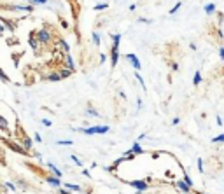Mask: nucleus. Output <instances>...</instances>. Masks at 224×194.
I'll list each match as a JSON object with an SVG mask.
<instances>
[{"mask_svg":"<svg viewBox=\"0 0 224 194\" xmlns=\"http://www.w3.org/2000/svg\"><path fill=\"white\" fill-rule=\"evenodd\" d=\"M79 131L84 135H105L110 131V128L109 126H89V128H81Z\"/></svg>","mask_w":224,"mask_h":194,"instance_id":"obj_1","label":"nucleus"},{"mask_svg":"<svg viewBox=\"0 0 224 194\" xmlns=\"http://www.w3.org/2000/svg\"><path fill=\"white\" fill-rule=\"evenodd\" d=\"M128 184H130L131 187H135L138 194L142 193V191H145V189L149 187V182H147V179H145V180H130Z\"/></svg>","mask_w":224,"mask_h":194,"instance_id":"obj_2","label":"nucleus"},{"mask_svg":"<svg viewBox=\"0 0 224 194\" xmlns=\"http://www.w3.org/2000/svg\"><path fill=\"white\" fill-rule=\"evenodd\" d=\"M37 40H39L40 44H47V42L51 40V33H49V30H46V28L39 30V33H37Z\"/></svg>","mask_w":224,"mask_h":194,"instance_id":"obj_3","label":"nucleus"},{"mask_svg":"<svg viewBox=\"0 0 224 194\" xmlns=\"http://www.w3.org/2000/svg\"><path fill=\"white\" fill-rule=\"evenodd\" d=\"M124 58H126V60H128V61L133 65V68H135L137 72L142 68V65H140V61H138V58H137L135 54H131V53H130V54H124Z\"/></svg>","mask_w":224,"mask_h":194,"instance_id":"obj_4","label":"nucleus"},{"mask_svg":"<svg viewBox=\"0 0 224 194\" xmlns=\"http://www.w3.org/2000/svg\"><path fill=\"white\" fill-rule=\"evenodd\" d=\"M119 49H116V47H112V51H110V63H112V68L117 65V60H119Z\"/></svg>","mask_w":224,"mask_h":194,"instance_id":"obj_5","label":"nucleus"},{"mask_svg":"<svg viewBox=\"0 0 224 194\" xmlns=\"http://www.w3.org/2000/svg\"><path fill=\"white\" fill-rule=\"evenodd\" d=\"M177 187H179V189H180L184 194H189V193H191V187H189V186H187L184 180H177Z\"/></svg>","mask_w":224,"mask_h":194,"instance_id":"obj_6","label":"nucleus"},{"mask_svg":"<svg viewBox=\"0 0 224 194\" xmlns=\"http://www.w3.org/2000/svg\"><path fill=\"white\" fill-rule=\"evenodd\" d=\"M130 151H131V154H133V156H138V154H142V152H144V149L140 147V144H138V142H135V144L131 145V149H130Z\"/></svg>","mask_w":224,"mask_h":194,"instance_id":"obj_7","label":"nucleus"},{"mask_svg":"<svg viewBox=\"0 0 224 194\" xmlns=\"http://www.w3.org/2000/svg\"><path fill=\"white\" fill-rule=\"evenodd\" d=\"M46 180H47V184H49V186H53V187H60V186H61L60 179H58V177H54V175H53V177H47Z\"/></svg>","mask_w":224,"mask_h":194,"instance_id":"obj_8","label":"nucleus"},{"mask_svg":"<svg viewBox=\"0 0 224 194\" xmlns=\"http://www.w3.org/2000/svg\"><path fill=\"white\" fill-rule=\"evenodd\" d=\"M110 37H112V47L119 49V42H121V33H114V35H110Z\"/></svg>","mask_w":224,"mask_h":194,"instance_id":"obj_9","label":"nucleus"},{"mask_svg":"<svg viewBox=\"0 0 224 194\" xmlns=\"http://www.w3.org/2000/svg\"><path fill=\"white\" fill-rule=\"evenodd\" d=\"M200 82H202V72H200V70H196V72H195V75H193V84H195V86H198Z\"/></svg>","mask_w":224,"mask_h":194,"instance_id":"obj_10","label":"nucleus"},{"mask_svg":"<svg viewBox=\"0 0 224 194\" xmlns=\"http://www.w3.org/2000/svg\"><path fill=\"white\" fill-rule=\"evenodd\" d=\"M47 168H49V170H51V172L54 173V177H58V179L61 177V172H60V170H58V168H56V166H54L53 163H47Z\"/></svg>","mask_w":224,"mask_h":194,"instance_id":"obj_11","label":"nucleus"},{"mask_svg":"<svg viewBox=\"0 0 224 194\" xmlns=\"http://www.w3.org/2000/svg\"><path fill=\"white\" fill-rule=\"evenodd\" d=\"M23 149L25 151H30L32 149V140L28 137H23Z\"/></svg>","mask_w":224,"mask_h":194,"instance_id":"obj_12","label":"nucleus"},{"mask_svg":"<svg viewBox=\"0 0 224 194\" xmlns=\"http://www.w3.org/2000/svg\"><path fill=\"white\" fill-rule=\"evenodd\" d=\"M203 9H205L207 14H214V12H216V4H207Z\"/></svg>","mask_w":224,"mask_h":194,"instance_id":"obj_13","label":"nucleus"},{"mask_svg":"<svg viewBox=\"0 0 224 194\" xmlns=\"http://www.w3.org/2000/svg\"><path fill=\"white\" fill-rule=\"evenodd\" d=\"M65 189H67V191H77V193L81 191V187H79L77 184H65Z\"/></svg>","mask_w":224,"mask_h":194,"instance_id":"obj_14","label":"nucleus"},{"mask_svg":"<svg viewBox=\"0 0 224 194\" xmlns=\"http://www.w3.org/2000/svg\"><path fill=\"white\" fill-rule=\"evenodd\" d=\"M67 65H68V70H70V72L75 68V67H74V60H72V56H70V54H67Z\"/></svg>","mask_w":224,"mask_h":194,"instance_id":"obj_15","label":"nucleus"},{"mask_svg":"<svg viewBox=\"0 0 224 194\" xmlns=\"http://www.w3.org/2000/svg\"><path fill=\"white\" fill-rule=\"evenodd\" d=\"M182 180H184V182H186V184H187L189 187H193V179H191V177H189V175H187L186 172H184V177H182Z\"/></svg>","mask_w":224,"mask_h":194,"instance_id":"obj_16","label":"nucleus"},{"mask_svg":"<svg viewBox=\"0 0 224 194\" xmlns=\"http://www.w3.org/2000/svg\"><path fill=\"white\" fill-rule=\"evenodd\" d=\"M223 142H224V133L217 135L216 138H212V144H223Z\"/></svg>","mask_w":224,"mask_h":194,"instance_id":"obj_17","label":"nucleus"},{"mask_svg":"<svg viewBox=\"0 0 224 194\" xmlns=\"http://www.w3.org/2000/svg\"><path fill=\"white\" fill-rule=\"evenodd\" d=\"M47 79H49L51 82H58V81H60V74H49Z\"/></svg>","mask_w":224,"mask_h":194,"instance_id":"obj_18","label":"nucleus"},{"mask_svg":"<svg viewBox=\"0 0 224 194\" xmlns=\"http://www.w3.org/2000/svg\"><path fill=\"white\" fill-rule=\"evenodd\" d=\"M180 7H182V2H177V4H175V5H173L172 9H170V14H175V12H177V11L180 9Z\"/></svg>","mask_w":224,"mask_h":194,"instance_id":"obj_19","label":"nucleus"},{"mask_svg":"<svg viewBox=\"0 0 224 194\" xmlns=\"http://www.w3.org/2000/svg\"><path fill=\"white\" fill-rule=\"evenodd\" d=\"M86 112H88L89 116H93V117H98V116H100V114H98V110H95L93 107H88V110H86Z\"/></svg>","mask_w":224,"mask_h":194,"instance_id":"obj_20","label":"nucleus"},{"mask_svg":"<svg viewBox=\"0 0 224 194\" xmlns=\"http://www.w3.org/2000/svg\"><path fill=\"white\" fill-rule=\"evenodd\" d=\"M109 7V4H96L95 5V11H105Z\"/></svg>","mask_w":224,"mask_h":194,"instance_id":"obj_21","label":"nucleus"},{"mask_svg":"<svg viewBox=\"0 0 224 194\" xmlns=\"http://www.w3.org/2000/svg\"><path fill=\"white\" fill-rule=\"evenodd\" d=\"M0 130H4V131H7V121L0 116Z\"/></svg>","mask_w":224,"mask_h":194,"instance_id":"obj_22","label":"nucleus"},{"mask_svg":"<svg viewBox=\"0 0 224 194\" xmlns=\"http://www.w3.org/2000/svg\"><path fill=\"white\" fill-rule=\"evenodd\" d=\"M93 42H95L96 46H100V42H102V40H100V33H96V32L93 33Z\"/></svg>","mask_w":224,"mask_h":194,"instance_id":"obj_23","label":"nucleus"},{"mask_svg":"<svg viewBox=\"0 0 224 194\" xmlns=\"http://www.w3.org/2000/svg\"><path fill=\"white\" fill-rule=\"evenodd\" d=\"M135 77H137V81H138V82H140V86H142V88H144V89H145V82H144V79H142V75H140V74H138V72H137V74H135Z\"/></svg>","mask_w":224,"mask_h":194,"instance_id":"obj_24","label":"nucleus"},{"mask_svg":"<svg viewBox=\"0 0 224 194\" xmlns=\"http://www.w3.org/2000/svg\"><path fill=\"white\" fill-rule=\"evenodd\" d=\"M198 172H200V173L205 172V168H203V159H202V158H198Z\"/></svg>","mask_w":224,"mask_h":194,"instance_id":"obj_25","label":"nucleus"},{"mask_svg":"<svg viewBox=\"0 0 224 194\" xmlns=\"http://www.w3.org/2000/svg\"><path fill=\"white\" fill-rule=\"evenodd\" d=\"M30 46H32V47L37 51V47H39V42H37V39H33V37H32V39H30Z\"/></svg>","mask_w":224,"mask_h":194,"instance_id":"obj_26","label":"nucleus"},{"mask_svg":"<svg viewBox=\"0 0 224 194\" xmlns=\"http://www.w3.org/2000/svg\"><path fill=\"white\" fill-rule=\"evenodd\" d=\"M60 46L63 47V51H65V53H68V51H70V47H68V44H67L65 40H60Z\"/></svg>","mask_w":224,"mask_h":194,"instance_id":"obj_27","label":"nucleus"},{"mask_svg":"<svg viewBox=\"0 0 224 194\" xmlns=\"http://www.w3.org/2000/svg\"><path fill=\"white\" fill-rule=\"evenodd\" d=\"M70 74H72L70 70H61V72H60V79H65V77H68Z\"/></svg>","mask_w":224,"mask_h":194,"instance_id":"obj_28","label":"nucleus"},{"mask_svg":"<svg viewBox=\"0 0 224 194\" xmlns=\"http://www.w3.org/2000/svg\"><path fill=\"white\" fill-rule=\"evenodd\" d=\"M58 145H72V140H60V142H56Z\"/></svg>","mask_w":224,"mask_h":194,"instance_id":"obj_29","label":"nucleus"},{"mask_svg":"<svg viewBox=\"0 0 224 194\" xmlns=\"http://www.w3.org/2000/svg\"><path fill=\"white\" fill-rule=\"evenodd\" d=\"M140 23H145V25H151L152 19H147V18H140Z\"/></svg>","mask_w":224,"mask_h":194,"instance_id":"obj_30","label":"nucleus"},{"mask_svg":"<svg viewBox=\"0 0 224 194\" xmlns=\"http://www.w3.org/2000/svg\"><path fill=\"white\" fill-rule=\"evenodd\" d=\"M42 124H44L46 128H49V126H51V121H49V119H42Z\"/></svg>","mask_w":224,"mask_h":194,"instance_id":"obj_31","label":"nucleus"},{"mask_svg":"<svg viewBox=\"0 0 224 194\" xmlns=\"http://www.w3.org/2000/svg\"><path fill=\"white\" fill-rule=\"evenodd\" d=\"M72 161H74V163H75L77 166H82V163H81V161H79V159H77L75 156H72Z\"/></svg>","mask_w":224,"mask_h":194,"instance_id":"obj_32","label":"nucleus"},{"mask_svg":"<svg viewBox=\"0 0 224 194\" xmlns=\"http://www.w3.org/2000/svg\"><path fill=\"white\" fill-rule=\"evenodd\" d=\"M5 187H9L11 191H14V189H16V186H14V184H11V182H5Z\"/></svg>","mask_w":224,"mask_h":194,"instance_id":"obj_33","label":"nucleus"},{"mask_svg":"<svg viewBox=\"0 0 224 194\" xmlns=\"http://www.w3.org/2000/svg\"><path fill=\"white\" fill-rule=\"evenodd\" d=\"M216 123H217V126H223V119H221V116L216 117Z\"/></svg>","mask_w":224,"mask_h":194,"instance_id":"obj_34","label":"nucleus"},{"mask_svg":"<svg viewBox=\"0 0 224 194\" xmlns=\"http://www.w3.org/2000/svg\"><path fill=\"white\" fill-rule=\"evenodd\" d=\"M137 107H138V109H142V107H144V103H142V100H140V98L137 100Z\"/></svg>","mask_w":224,"mask_h":194,"instance_id":"obj_35","label":"nucleus"},{"mask_svg":"<svg viewBox=\"0 0 224 194\" xmlns=\"http://www.w3.org/2000/svg\"><path fill=\"white\" fill-rule=\"evenodd\" d=\"M0 79H2V81H7V75H5L2 70H0Z\"/></svg>","mask_w":224,"mask_h":194,"instance_id":"obj_36","label":"nucleus"},{"mask_svg":"<svg viewBox=\"0 0 224 194\" xmlns=\"http://www.w3.org/2000/svg\"><path fill=\"white\" fill-rule=\"evenodd\" d=\"M47 0H32V4H46Z\"/></svg>","mask_w":224,"mask_h":194,"instance_id":"obj_37","label":"nucleus"},{"mask_svg":"<svg viewBox=\"0 0 224 194\" xmlns=\"http://www.w3.org/2000/svg\"><path fill=\"white\" fill-rule=\"evenodd\" d=\"M219 56H221V60H224V47L219 49Z\"/></svg>","mask_w":224,"mask_h":194,"instance_id":"obj_38","label":"nucleus"},{"mask_svg":"<svg viewBox=\"0 0 224 194\" xmlns=\"http://www.w3.org/2000/svg\"><path fill=\"white\" fill-rule=\"evenodd\" d=\"M144 138H145V133H140V135H138V144H140V140H144Z\"/></svg>","mask_w":224,"mask_h":194,"instance_id":"obj_39","label":"nucleus"},{"mask_svg":"<svg viewBox=\"0 0 224 194\" xmlns=\"http://www.w3.org/2000/svg\"><path fill=\"white\" fill-rule=\"evenodd\" d=\"M172 124H179V117H173L172 119Z\"/></svg>","mask_w":224,"mask_h":194,"instance_id":"obj_40","label":"nucleus"},{"mask_svg":"<svg viewBox=\"0 0 224 194\" xmlns=\"http://www.w3.org/2000/svg\"><path fill=\"white\" fill-rule=\"evenodd\" d=\"M35 140H37V142H42V138H40V135H39V133H35Z\"/></svg>","mask_w":224,"mask_h":194,"instance_id":"obj_41","label":"nucleus"},{"mask_svg":"<svg viewBox=\"0 0 224 194\" xmlns=\"http://www.w3.org/2000/svg\"><path fill=\"white\" fill-rule=\"evenodd\" d=\"M82 175H84V177H88V179H89V177H91V175H89V172H88V170H84V172H82Z\"/></svg>","mask_w":224,"mask_h":194,"instance_id":"obj_42","label":"nucleus"},{"mask_svg":"<svg viewBox=\"0 0 224 194\" xmlns=\"http://www.w3.org/2000/svg\"><path fill=\"white\" fill-rule=\"evenodd\" d=\"M58 194H70V191H67V189H61Z\"/></svg>","mask_w":224,"mask_h":194,"instance_id":"obj_43","label":"nucleus"},{"mask_svg":"<svg viewBox=\"0 0 224 194\" xmlns=\"http://www.w3.org/2000/svg\"><path fill=\"white\" fill-rule=\"evenodd\" d=\"M0 32H4V26H0Z\"/></svg>","mask_w":224,"mask_h":194,"instance_id":"obj_44","label":"nucleus"},{"mask_svg":"<svg viewBox=\"0 0 224 194\" xmlns=\"http://www.w3.org/2000/svg\"><path fill=\"white\" fill-rule=\"evenodd\" d=\"M200 194H209V193H200Z\"/></svg>","mask_w":224,"mask_h":194,"instance_id":"obj_45","label":"nucleus"}]
</instances>
